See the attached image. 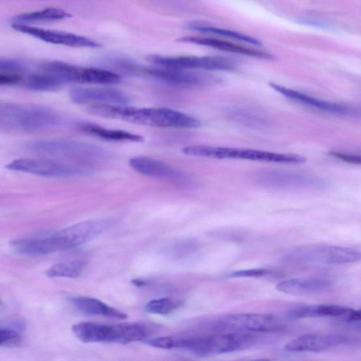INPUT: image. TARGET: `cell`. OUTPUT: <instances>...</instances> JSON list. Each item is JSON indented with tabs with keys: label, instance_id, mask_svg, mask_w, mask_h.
<instances>
[{
	"label": "cell",
	"instance_id": "6da1fadb",
	"mask_svg": "<svg viewBox=\"0 0 361 361\" xmlns=\"http://www.w3.org/2000/svg\"><path fill=\"white\" fill-rule=\"evenodd\" d=\"M109 222L89 220L71 225L56 233L43 237L16 240L11 246L19 253L38 256L75 248L99 235Z\"/></svg>",
	"mask_w": 361,
	"mask_h": 361
},
{
	"label": "cell",
	"instance_id": "7a4b0ae2",
	"mask_svg": "<svg viewBox=\"0 0 361 361\" xmlns=\"http://www.w3.org/2000/svg\"><path fill=\"white\" fill-rule=\"evenodd\" d=\"M65 118L49 108L5 102L0 106L2 130L34 132L58 128L65 124Z\"/></svg>",
	"mask_w": 361,
	"mask_h": 361
},
{
	"label": "cell",
	"instance_id": "3957f363",
	"mask_svg": "<svg viewBox=\"0 0 361 361\" xmlns=\"http://www.w3.org/2000/svg\"><path fill=\"white\" fill-rule=\"evenodd\" d=\"M23 149L45 156L92 166L110 160L112 154L97 145L64 139L36 140L24 143Z\"/></svg>",
	"mask_w": 361,
	"mask_h": 361
},
{
	"label": "cell",
	"instance_id": "277c9868",
	"mask_svg": "<svg viewBox=\"0 0 361 361\" xmlns=\"http://www.w3.org/2000/svg\"><path fill=\"white\" fill-rule=\"evenodd\" d=\"M71 330L75 337L84 343L143 342L150 334L148 327L140 323L102 325L84 322L73 325Z\"/></svg>",
	"mask_w": 361,
	"mask_h": 361
},
{
	"label": "cell",
	"instance_id": "5b68a950",
	"mask_svg": "<svg viewBox=\"0 0 361 361\" xmlns=\"http://www.w3.org/2000/svg\"><path fill=\"white\" fill-rule=\"evenodd\" d=\"M183 152L189 156L219 160L235 159L286 164H301L306 161L305 158L299 154L211 145L187 146L183 148Z\"/></svg>",
	"mask_w": 361,
	"mask_h": 361
},
{
	"label": "cell",
	"instance_id": "8992f818",
	"mask_svg": "<svg viewBox=\"0 0 361 361\" xmlns=\"http://www.w3.org/2000/svg\"><path fill=\"white\" fill-rule=\"evenodd\" d=\"M248 333L237 331L186 338L185 350L200 356L235 352L246 349L253 343L255 339Z\"/></svg>",
	"mask_w": 361,
	"mask_h": 361
},
{
	"label": "cell",
	"instance_id": "52a82bcc",
	"mask_svg": "<svg viewBox=\"0 0 361 361\" xmlns=\"http://www.w3.org/2000/svg\"><path fill=\"white\" fill-rule=\"evenodd\" d=\"M6 167L12 171L54 178L84 176L91 174L93 171L91 165L32 159L14 160Z\"/></svg>",
	"mask_w": 361,
	"mask_h": 361
},
{
	"label": "cell",
	"instance_id": "ba28073f",
	"mask_svg": "<svg viewBox=\"0 0 361 361\" xmlns=\"http://www.w3.org/2000/svg\"><path fill=\"white\" fill-rule=\"evenodd\" d=\"M142 73L159 82L178 86L206 87L216 86L222 82L216 75L187 71L183 69L154 67L140 69Z\"/></svg>",
	"mask_w": 361,
	"mask_h": 361
},
{
	"label": "cell",
	"instance_id": "9c48e42d",
	"mask_svg": "<svg viewBox=\"0 0 361 361\" xmlns=\"http://www.w3.org/2000/svg\"><path fill=\"white\" fill-rule=\"evenodd\" d=\"M298 261L314 265H342L361 261V251L339 246L317 245L296 255Z\"/></svg>",
	"mask_w": 361,
	"mask_h": 361
},
{
	"label": "cell",
	"instance_id": "30bf717a",
	"mask_svg": "<svg viewBox=\"0 0 361 361\" xmlns=\"http://www.w3.org/2000/svg\"><path fill=\"white\" fill-rule=\"evenodd\" d=\"M147 60L154 66L183 69H205L231 71L235 69V64L221 57H165L150 56Z\"/></svg>",
	"mask_w": 361,
	"mask_h": 361
},
{
	"label": "cell",
	"instance_id": "8fae6325",
	"mask_svg": "<svg viewBox=\"0 0 361 361\" xmlns=\"http://www.w3.org/2000/svg\"><path fill=\"white\" fill-rule=\"evenodd\" d=\"M130 165L141 174L163 179L178 187H191L193 185V179L187 174L156 159L135 157L130 161Z\"/></svg>",
	"mask_w": 361,
	"mask_h": 361
},
{
	"label": "cell",
	"instance_id": "7c38bea8",
	"mask_svg": "<svg viewBox=\"0 0 361 361\" xmlns=\"http://www.w3.org/2000/svg\"><path fill=\"white\" fill-rule=\"evenodd\" d=\"M217 325L222 329L255 332H272L283 328L281 321L270 314L229 315L220 318Z\"/></svg>",
	"mask_w": 361,
	"mask_h": 361
},
{
	"label": "cell",
	"instance_id": "4fadbf2b",
	"mask_svg": "<svg viewBox=\"0 0 361 361\" xmlns=\"http://www.w3.org/2000/svg\"><path fill=\"white\" fill-rule=\"evenodd\" d=\"M69 97L77 104L93 106H127L132 101L125 92L111 88H75L69 91Z\"/></svg>",
	"mask_w": 361,
	"mask_h": 361
},
{
	"label": "cell",
	"instance_id": "5bb4252c",
	"mask_svg": "<svg viewBox=\"0 0 361 361\" xmlns=\"http://www.w3.org/2000/svg\"><path fill=\"white\" fill-rule=\"evenodd\" d=\"M12 27L16 32L51 44L72 47L97 48L101 47V45L95 40L70 33L47 30L25 24H12Z\"/></svg>",
	"mask_w": 361,
	"mask_h": 361
},
{
	"label": "cell",
	"instance_id": "9a60e30c",
	"mask_svg": "<svg viewBox=\"0 0 361 361\" xmlns=\"http://www.w3.org/2000/svg\"><path fill=\"white\" fill-rule=\"evenodd\" d=\"M349 338L337 334H308L287 344L291 352H321L349 343Z\"/></svg>",
	"mask_w": 361,
	"mask_h": 361
},
{
	"label": "cell",
	"instance_id": "2e32d148",
	"mask_svg": "<svg viewBox=\"0 0 361 361\" xmlns=\"http://www.w3.org/2000/svg\"><path fill=\"white\" fill-rule=\"evenodd\" d=\"M269 85L273 90L283 96L306 106L312 107L327 113L341 115H353L356 114V112H355L354 110L347 106L338 104V103L327 102L309 96L301 92L283 87L273 82L270 83Z\"/></svg>",
	"mask_w": 361,
	"mask_h": 361
},
{
	"label": "cell",
	"instance_id": "e0dca14e",
	"mask_svg": "<svg viewBox=\"0 0 361 361\" xmlns=\"http://www.w3.org/2000/svg\"><path fill=\"white\" fill-rule=\"evenodd\" d=\"M331 287V282L322 278H295L277 283L276 289L283 294L304 296L323 293Z\"/></svg>",
	"mask_w": 361,
	"mask_h": 361
},
{
	"label": "cell",
	"instance_id": "ac0fdd59",
	"mask_svg": "<svg viewBox=\"0 0 361 361\" xmlns=\"http://www.w3.org/2000/svg\"><path fill=\"white\" fill-rule=\"evenodd\" d=\"M178 41L213 47L214 49L227 51V53L230 54L267 60H275V57L272 55L266 53V51L248 48L237 44L215 38L186 36L179 38Z\"/></svg>",
	"mask_w": 361,
	"mask_h": 361
},
{
	"label": "cell",
	"instance_id": "d6986e66",
	"mask_svg": "<svg viewBox=\"0 0 361 361\" xmlns=\"http://www.w3.org/2000/svg\"><path fill=\"white\" fill-rule=\"evenodd\" d=\"M76 127L86 135L105 141L136 143L144 141V137L141 135L124 130H112L93 123L81 122L76 124Z\"/></svg>",
	"mask_w": 361,
	"mask_h": 361
},
{
	"label": "cell",
	"instance_id": "ffe728a7",
	"mask_svg": "<svg viewBox=\"0 0 361 361\" xmlns=\"http://www.w3.org/2000/svg\"><path fill=\"white\" fill-rule=\"evenodd\" d=\"M79 311L89 316H98L119 320L127 318V315L101 301L87 296H77L71 299Z\"/></svg>",
	"mask_w": 361,
	"mask_h": 361
},
{
	"label": "cell",
	"instance_id": "44dd1931",
	"mask_svg": "<svg viewBox=\"0 0 361 361\" xmlns=\"http://www.w3.org/2000/svg\"><path fill=\"white\" fill-rule=\"evenodd\" d=\"M351 311L352 308L339 305H309L294 309L290 313V316L295 319L315 317H336L346 319Z\"/></svg>",
	"mask_w": 361,
	"mask_h": 361
},
{
	"label": "cell",
	"instance_id": "7402d4cb",
	"mask_svg": "<svg viewBox=\"0 0 361 361\" xmlns=\"http://www.w3.org/2000/svg\"><path fill=\"white\" fill-rule=\"evenodd\" d=\"M257 183L265 187H299L314 184L310 178L285 172L267 171L257 177Z\"/></svg>",
	"mask_w": 361,
	"mask_h": 361
},
{
	"label": "cell",
	"instance_id": "603a6c76",
	"mask_svg": "<svg viewBox=\"0 0 361 361\" xmlns=\"http://www.w3.org/2000/svg\"><path fill=\"white\" fill-rule=\"evenodd\" d=\"M21 86L40 92H53L64 85L55 76L40 70L30 74L25 73Z\"/></svg>",
	"mask_w": 361,
	"mask_h": 361
},
{
	"label": "cell",
	"instance_id": "cb8c5ba5",
	"mask_svg": "<svg viewBox=\"0 0 361 361\" xmlns=\"http://www.w3.org/2000/svg\"><path fill=\"white\" fill-rule=\"evenodd\" d=\"M71 15L65 10L58 8H47L39 11L25 13L14 16L12 24H25L61 21L69 18Z\"/></svg>",
	"mask_w": 361,
	"mask_h": 361
},
{
	"label": "cell",
	"instance_id": "d4e9b609",
	"mask_svg": "<svg viewBox=\"0 0 361 361\" xmlns=\"http://www.w3.org/2000/svg\"><path fill=\"white\" fill-rule=\"evenodd\" d=\"M86 266L84 261L60 263L49 268L46 275L49 278H77L82 274Z\"/></svg>",
	"mask_w": 361,
	"mask_h": 361
},
{
	"label": "cell",
	"instance_id": "484cf974",
	"mask_svg": "<svg viewBox=\"0 0 361 361\" xmlns=\"http://www.w3.org/2000/svg\"><path fill=\"white\" fill-rule=\"evenodd\" d=\"M190 30L203 34H213L226 38L234 39L241 42L246 43L251 45L260 46L261 43L255 38L244 35L242 34L229 31L226 30L215 28L211 27H205V25H193Z\"/></svg>",
	"mask_w": 361,
	"mask_h": 361
},
{
	"label": "cell",
	"instance_id": "4316f807",
	"mask_svg": "<svg viewBox=\"0 0 361 361\" xmlns=\"http://www.w3.org/2000/svg\"><path fill=\"white\" fill-rule=\"evenodd\" d=\"M180 302L170 298L154 299L147 303L145 311L152 314L167 315L180 305Z\"/></svg>",
	"mask_w": 361,
	"mask_h": 361
},
{
	"label": "cell",
	"instance_id": "83f0119b",
	"mask_svg": "<svg viewBox=\"0 0 361 361\" xmlns=\"http://www.w3.org/2000/svg\"><path fill=\"white\" fill-rule=\"evenodd\" d=\"M23 343L21 335L15 330L1 329L0 331V345L5 347L15 348Z\"/></svg>",
	"mask_w": 361,
	"mask_h": 361
},
{
	"label": "cell",
	"instance_id": "f1b7e54d",
	"mask_svg": "<svg viewBox=\"0 0 361 361\" xmlns=\"http://www.w3.org/2000/svg\"><path fill=\"white\" fill-rule=\"evenodd\" d=\"M0 72H16L25 73L27 68L21 62L13 60H1Z\"/></svg>",
	"mask_w": 361,
	"mask_h": 361
},
{
	"label": "cell",
	"instance_id": "f546056e",
	"mask_svg": "<svg viewBox=\"0 0 361 361\" xmlns=\"http://www.w3.org/2000/svg\"><path fill=\"white\" fill-rule=\"evenodd\" d=\"M330 156L351 164L361 165V154L346 153L337 151L329 152Z\"/></svg>",
	"mask_w": 361,
	"mask_h": 361
},
{
	"label": "cell",
	"instance_id": "4dcf8cb0",
	"mask_svg": "<svg viewBox=\"0 0 361 361\" xmlns=\"http://www.w3.org/2000/svg\"><path fill=\"white\" fill-rule=\"evenodd\" d=\"M270 272L271 271L266 269H254L237 271L232 273L231 276L235 277H261Z\"/></svg>",
	"mask_w": 361,
	"mask_h": 361
},
{
	"label": "cell",
	"instance_id": "1f68e13d",
	"mask_svg": "<svg viewBox=\"0 0 361 361\" xmlns=\"http://www.w3.org/2000/svg\"><path fill=\"white\" fill-rule=\"evenodd\" d=\"M346 320L351 322L361 323V309H357V310L352 309L351 314Z\"/></svg>",
	"mask_w": 361,
	"mask_h": 361
},
{
	"label": "cell",
	"instance_id": "d6a6232c",
	"mask_svg": "<svg viewBox=\"0 0 361 361\" xmlns=\"http://www.w3.org/2000/svg\"><path fill=\"white\" fill-rule=\"evenodd\" d=\"M132 283H135V285L138 287H141L145 285V281L140 280V279H135L132 281Z\"/></svg>",
	"mask_w": 361,
	"mask_h": 361
}]
</instances>
